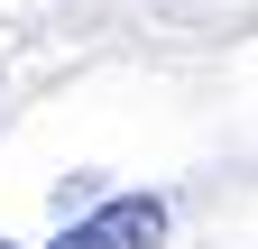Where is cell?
I'll list each match as a JSON object with an SVG mask.
<instances>
[{
	"mask_svg": "<svg viewBox=\"0 0 258 249\" xmlns=\"http://www.w3.org/2000/svg\"><path fill=\"white\" fill-rule=\"evenodd\" d=\"M166 240V203L157 194H111L102 212H83L55 249H157Z\"/></svg>",
	"mask_w": 258,
	"mask_h": 249,
	"instance_id": "6da1fadb",
	"label": "cell"
},
{
	"mask_svg": "<svg viewBox=\"0 0 258 249\" xmlns=\"http://www.w3.org/2000/svg\"><path fill=\"white\" fill-rule=\"evenodd\" d=\"M0 249H10V240H0Z\"/></svg>",
	"mask_w": 258,
	"mask_h": 249,
	"instance_id": "7a4b0ae2",
	"label": "cell"
}]
</instances>
